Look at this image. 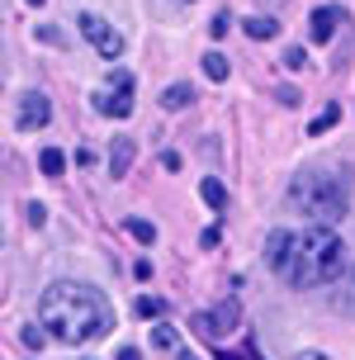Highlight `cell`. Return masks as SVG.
Instances as JSON below:
<instances>
[{
  "label": "cell",
  "instance_id": "obj_1",
  "mask_svg": "<svg viewBox=\"0 0 355 360\" xmlns=\"http://www.w3.org/2000/svg\"><path fill=\"white\" fill-rule=\"evenodd\" d=\"M266 261L270 270H280L284 285L294 289H318V285H337L346 270V242L332 228H303V233H270L266 242Z\"/></svg>",
  "mask_w": 355,
  "mask_h": 360
},
{
  "label": "cell",
  "instance_id": "obj_2",
  "mask_svg": "<svg viewBox=\"0 0 355 360\" xmlns=\"http://www.w3.org/2000/svg\"><path fill=\"white\" fill-rule=\"evenodd\" d=\"M38 327H48V337L67 346H90L100 342L109 327H114V308L95 285H53L38 304Z\"/></svg>",
  "mask_w": 355,
  "mask_h": 360
},
{
  "label": "cell",
  "instance_id": "obj_3",
  "mask_svg": "<svg viewBox=\"0 0 355 360\" xmlns=\"http://www.w3.org/2000/svg\"><path fill=\"white\" fill-rule=\"evenodd\" d=\"M289 204L313 218V228H327L351 214V185L337 171H303L289 180Z\"/></svg>",
  "mask_w": 355,
  "mask_h": 360
},
{
  "label": "cell",
  "instance_id": "obj_4",
  "mask_svg": "<svg viewBox=\"0 0 355 360\" xmlns=\"http://www.w3.org/2000/svg\"><path fill=\"white\" fill-rule=\"evenodd\" d=\"M76 24H81V34L95 43V53H100V57H109V62H114V57L124 53V34H119L114 24H105L100 15H81Z\"/></svg>",
  "mask_w": 355,
  "mask_h": 360
},
{
  "label": "cell",
  "instance_id": "obj_5",
  "mask_svg": "<svg viewBox=\"0 0 355 360\" xmlns=\"http://www.w3.org/2000/svg\"><path fill=\"white\" fill-rule=\"evenodd\" d=\"M53 119V105H48V95H38V90H29V95H19V109H15V124L29 133V128H43Z\"/></svg>",
  "mask_w": 355,
  "mask_h": 360
},
{
  "label": "cell",
  "instance_id": "obj_6",
  "mask_svg": "<svg viewBox=\"0 0 355 360\" xmlns=\"http://www.w3.org/2000/svg\"><path fill=\"white\" fill-rule=\"evenodd\" d=\"M100 109L114 114V119H128L133 114V76L114 72V95H100Z\"/></svg>",
  "mask_w": 355,
  "mask_h": 360
},
{
  "label": "cell",
  "instance_id": "obj_7",
  "mask_svg": "<svg viewBox=\"0 0 355 360\" xmlns=\"http://www.w3.org/2000/svg\"><path fill=\"white\" fill-rule=\"evenodd\" d=\"M341 24H346V15H341L337 5H322V10H313V19H308V34H313V43H332Z\"/></svg>",
  "mask_w": 355,
  "mask_h": 360
},
{
  "label": "cell",
  "instance_id": "obj_8",
  "mask_svg": "<svg viewBox=\"0 0 355 360\" xmlns=\"http://www.w3.org/2000/svg\"><path fill=\"white\" fill-rule=\"evenodd\" d=\"M133 157H138V147H133V138H114V152H109V176L119 180L128 176V166H133Z\"/></svg>",
  "mask_w": 355,
  "mask_h": 360
},
{
  "label": "cell",
  "instance_id": "obj_9",
  "mask_svg": "<svg viewBox=\"0 0 355 360\" xmlns=\"http://www.w3.org/2000/svg\"><path fill=\"white\" fill-rule=\"evenodd\" d=\"M247 38H256V43H270V38H280V19L251 15V19H247Z\"/></svg>",
  "mask_w": 355,
  "mask_h": 360
},
{
  "label": "cell",
  "instance_id": "obj_10",
  "mask_svg": "<svg viewBox=\"0 0 355 360\" xmlns=\"http://www.w3.org/2000/svg\"><path fill=\"white\" fill-rule=\"evenodd\" d=\"M209 318H213V327H218V337H228L232 327H237V318H242V308H237V299H228L223 308H213Z\"/></svg>",
  "mask_w": 355,
  "mask_h": 360
},
{
  "label": "cell",
  "instance_id": "obj_11",
  "mask_svg": "<svg viewBox=\"0 0 355 360\" xmlns=\"http://www.w3.org/2000/svg\"><path fill=\"white\" fill-rule=\"evenodd\" d=\"M199 195H204V204H209V209H223V204H228V190H223V180H218V176H204Z\"/></svg>",
  "mask_w": 355,
  "mask_h": 360
},
{
  "label": "cell",
  "instance_id": "obj_12",
  "mask_svg": "<svg viewBox=\"0 0 355 360\" xmlns=\"http://www.w3.org/2000/svg\"><path fill=\"white\" fill-rule=\"evenodd\" d=\"M327 304L341 308V313H355V270H351V280H346L337 294H327Z\"/></svg>",
  "mask_w": 355,
  "mask_h": 360
},
{
  "label": "cell",
  "instance_id": "obj_13",
  "mask_svg": "<svg viewBox=\"0 0 355 360\" xmlns=\"http://www.w3.org/2000/svg\"><path fill=\"white\" fill-rule=\"evenodd\" d=\"M332 124H341V105H337V100H332V105H327V109H322V114H318V119L308 124V133L318 138V133H327V128H332Z\"/></svg>",
  "mask_w": 355,
  "mask_h": 360
},
{
  "label": "cell",
  "instance_id": "obj_14",
  "mask_svg": "<svg viewBox=\"0 0 355 360\" xmlns=\"http://www.w3.org/2000/svg\"><path fill=\"white\" fill-rule=\"evenodd\" d=\"M161 105H166V109H185V105H195V90H190V86H171L166 95H161Z\"/></svg>",
  "mask_w": 355,
  "mask_h": 360
},
{
  "label": "cell",
  "instance_id": "obj_15",
  "mask_svg": "<svg viewBox=\"0 0 355 360\" xmlns=\"http://www.w3.org/2000/svg\"><path fill=\"white\" fill-rule=\"evenodd\" d=\"M228 72H232V67H228V57H223V53L204 57V76H209V81H228Z\"/></svg>",
  "mask_w": 355,
  "mask_h": 360
},
{
  "label": "cell",
  "instance_id": "obj_16",
  "mask_svg": "<svg viewBox=\"0 0 355 360\" xmlns=\"http://www.w3.org/2000/svg\"><path fill=\"white\" fill-rule=\"evenodd\" d=\"M38 166H43V176H62V171H67V157H62L57 147H48V152L38 157Z\"/></svg>",
  "mask_w": 355,
  "mask_h": 360
},
{
  "label": "cell",
  "instance_id": "obj_17",
  "mask_svg": "<svg viewBox=\"0 0 355 360\" xmlns=\"http://www.w3.org/2000/svg\"><path fill=\"white\" fill-rule=\"evenodd\" d=\"M133 313H138V318H161V313H166V304H161L157 294H142L138 304H133Z\"/></svg>",
  "mask_w": 355,
  "mask_h": 360
},
{
  "label": "cell",
  "instance_id": "obj_18",
  "mask_svg": "<svg viewBox=\"0 0 355 360\" xmlns=\"http://www.w3.org/2000/svg\"><path fill=\"white\" fill-rule=\"evenodd\" d=\"M190 327H195V332L204 337V342H218V327H213V318H209V313H195V318H190Z\"/></svg>",
  "mask_w": 355,
  "mask_h": 360
},
{
  "label": "cell",
  "instance_id": "obj_19",
  "mask_svg": "<svg viewBox=\"0 0 355 360\" xmlns=\"http://www.w3.org/2000/svg\"><path fill=\"white\" fill-rule=\"evenodd\" d=\"M128 233L138 237V242H147V247L157 242V228H152V223H142V218H128Z\"/></svg>",
  "mask_w": 355,
  "mask_h": 360
},
{
  "label": "cell",
  "instance_id": "obj_20",
  "mask_svg": "<svg viewBox=\"0 0 355 360\" xmlns=\"http://www.w3.org/2000/svg\"><path fill=\"white\" fill-rule=\"evenodd\" d=\"M152 342H157L161 351H176L180 337H176V327H157V332H152Z\"/></svg>",
  "mask_w": 355,
  "mask_h": 360
},
{
  "label": "cell",
  "instance_id": "obj_21",
  "mask_svg": "<svg viewBox=\"0 0 355 360\" xmlns=\"http://www.w3.org/2000/svg\"><path fill=\"white\" fill-rule=\"evenodd\" d=\"M43 342H48V332H43V327H24V346H29V351H38Z\"/></svg>",
  "mask_w": 355,
  "mask_h": 360
},
{
  "label": "cell",
  "instance_id": "obj_22",
  "mask_svg": "<svg viewBox=\"0 0 355 360\" xmlns=\"http://www.w3.org/2000/svg\"><path fill=\"white\" fill-rule=\"evenodd\" d=\"M24 218H29V228H43V223H48V209H43V204H29Z\"/></svg>",
  "mask_w": 355,
  "mask_h": 360
},
{
  "label": "cell",
  "instance_id": "obj_23",
  "mask_svg": "<svg viewBox=\"0 0 355 360\" xmlns=\"http://www.w3.org/2000/svg\"><path fill=\"white\" fill-rule=\"evenodd\" d=\"M303 62H308V53H303V48H289V53H284V67H289V72H299Z\"/></svg>",
  "mask_w": 355,
  "mask_h": 360
},
{
  "label": "cell",
  "instance_id": "obj_24",
  "mask_svg": "<svg viewBox=\"0 0 355 360\" xmlns=\"http://www.w3.org/2000/svg\"><path fill=\"white\" fill-rule=\"evenodd\" d=\"M228 24H232V15H228V10H223V15H213L209 34H213V38H223V34H228Z\"/></svg>",
  "mask_w": 355,
  "mask_h": 360
},
{
  "label": "cell",
  "instance_id": "obj_25",
  "mask_svg": "<svg viewBox=\"0 0 355 360\" xmlns=\"http://www.w3.org/2000/svg\"><path fill=\"white\" fill-rule=\"evenodd\" d=\"M275 100H280V105H299V90H289V86H280V90H275Z\"/></svg>",
  "mask_w": 355,
  "mask_h": 360
},
{
  "label": "cell",
  "instance_id": "obj_26",
  "mask_svg": "<svg viewBox=\"0 0 355 360\" xmlns=\"http://www.w3.org/2000/svg\"><path fill=\"white\" fill-rule=\"evenodd\" d=\"M119 360H142V356L133 351V346H124V351H119Z\"/></svg>",
  "mask_w": 355,
  "mask_h": 360
},
{
  "label": "cell",
  "instance_id": "obj_27",
  "mask_svg": "<svg viewBox=\"0 0 355 360\" xmlns=\"http://www.w3.org/2000/svg\"><path fill=\"white\" fill-rule=\"evenodd\" d=\"M294 360H327V356H318V351H299Z\"/></svg>",
  "mask_w": 355,
  "mask_h": 360
},
{
  "label": "cell",
  "instance_id": "obj_28",
  "mask_svg": "<svg viewBox=\"0 0 355 360\" xmlns=\"http://www.w3.org/2000/svg\"><path fill=\"white\" fill-rule=\"evenodd\" d=\"M218 360H247V356H237V351H218Z\"/></svg>",
  "mask_w": 355,
  "mask_h": 360
},
{
  "label": "cell",
  "instance_id": "obj_29",
  "mask_svg": "<svg viewBox=\"0 0 355 360\" xmlns=\"http://www.w3.org/2000/svg\"><path fill=\"white\" fill-rule=\"evenodd\" d=\"M29 5H48V0H29Z\"/></svg>",
  "mask_w": 355,
  "mask_h": 360
},
{
  "label": "cell",
  "instance_id": "obj_30",
  "mask_svg": "<svg viewBox=\"0 0 355 360\" xmlns=\"http://www.w3.org/2000/svg\"><path fill=\"white\" fill-rule=\"evenodd\" d=\"M185 5H190V0H185Z\"/></svg>",
  "mask_w": 355,
  "mask_h": 360
}]
</instances>
